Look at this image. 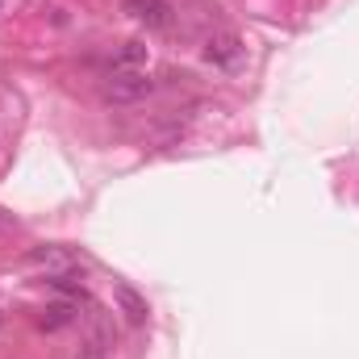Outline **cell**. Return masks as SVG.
<instances>
[{"label":"cell","instance_id":"6da1fadb","mask_svg":"<svg viewBox=\"0 0 359 359\" xmlns=\"http://www.w3.org/2000/svg\"><path fill=\"white\" fill-rule=\"evenodd\" d=\"M151 92H155V80H147L142 72H113L109 84L100 88V96H104L109 104H138V100H147Z\"/></svg>","mask_w":359,"mask_h":359},{"label":"cell","instance_id":"277c9868","mask_svg":"<svg viewBox=\"0 0 359 359\" xmlns=\"http://www.w3.org/2000/svg\"><path fill=\"white\" fill-rule=\"evenodd\" d=\"M29 264H34V268H50V271H59V276H67V271L76 268V255H72L67 247H38V251L29 255Z\"/></svg>","mask_w":359,"mask_h":359},{"label":"cell","instance_id":"3957f363","mask_svg":"<svg viewBox=\"0 0 359 359\" xmlns=\"http://www.w3.org/2000/svg\"><path fill=\"white\" fill-rule=\"evenodd\" d=\"M126 13L147 29H172L176 21V8L168 0H126Z\"/></svg>","mask_w":359,"mask_h":359},{"label":"cell","instance_id":"ba28073f","mask_svg":"<svg viewBox=\"0 0 359 359\" xmlns=\"http://www.w3.org/2000/svg\"><path fill=\"white\" fill-rule=\"evenodd\" d=\"M72 322V305H50L46 313H42V330H59V326H67Z\"/></svg>","mask_w":359,"mask_h":359},{"label":"cell","instance_id":"7a4b0ae2","mask_svg":"<svg viewBox=\"0 0 359 359\" xmlns=\"http://www.w3.org/2000/svg\"><path fill=\"white\" fill-rule=\"evenodd\" d=\"M205 59H209L213 67H222V72H238L243 59H247V46L238 42V34H213V38L205 42Z\"/></svg>","mask_w":359,"mask_h":359},{"label":"cell","instance_id":"5b68a950","mask_svg":"<svg viewBox=\"0 0 359 359\" xmlns=\"http://www.w3.org/2000/svg\"><path fill=\"white\" fill-rule=\"evenodd\" d=\"M113 297H117V305H121V313H126V322H134V326H142L147 322V297H138L130 284H113Z\"/></svg>","mask_w":359,"mask_h":359},{"label":"cell","instance_id":"8992f818","mask_svg":"<svg viewBox=\"0 0 359 359\" xmlns=\"http://www.w3.org/2000/svg\"><path fill=\"white\" fill-rule=\"evenodd\" d=\"M138 63H147V46H142V42H121V50L113 55V67H117V72H130V67H138Z\"/></svg>","mask_w":359,"mask_h":359},{"label":"cell","instance_id":"52a82bcc","mask_svg":"<svg viewBox=\"0 0 359 359\" xmlns=\"http://www.w3.org/2000/svg\"><path fill=\"white\" fill-rule=\"evenodd\" d=\"M104 355H109V334H104V330H96L88 343L80 347V355H76V359H104Z\"/></svg>","mask_w":359,"mask_h":359}]
</instances>
